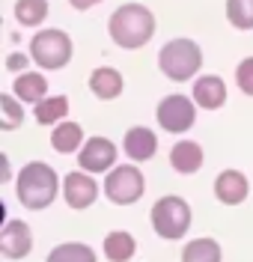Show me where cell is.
<instances>
[{"instance_id":"cell-16","label":"cell","mask_w":253,"mask_h":262,"mask_svg":"<svg viewBox=\"0 0 253 262\" xmlns=\"http://www.w3.org/2000/svg\"><path fill=\"white\" fill-rule=\"evenodd\" d=\"M45 90H48V81L36 72H21L15 78V96L21 101L39 104V101H45Z\"/></svg>"},{"instance_id":"cell-3","label":"cell","mask_w":253,"mask_h":262,"mask_svg":"<svg viewBox=\"0 0 253 262\" xmlns=\"http://www.w3.org/2000/svg\"><path fill=\"white\" fill-rule=\"evenodd\" d=\"M202 66V51L191 39H173L167 42L158 54V69L167 75L170 81H188L200 72Z\"/></svg>"},{"instance_id":"cell-5","label":"cell","mask_w":253,"mask_h":262,"mask_svg":"<svg viewBox=\"0 0 253 262\" xmlns=\"http://www.w3.org/2000/svg\"><path fill=\"white\" fill-rule=\"evenodd\" d=\"M30 57L42 69H63L72 60V39L63 30H42L30 42Z\"/></svg>"},{"instance_id":"cell-19","label":"cell","mask_w":253,"mask_h":262,"mask_svg":"<svg viewBox=\"0 0 253 262\" xmlns=\"http://www.w3.org/2000/svg\"><path fill=\"white\" fill-rule=\"evenodd\" d=\"M182 262H220V245L215 238H194L182 250Z\"/></svg>"},{"instance_id":"cell-26","label":"cell","mask_w":253,"mask_h":262,"mask_svg":"<svg viewBox=\"0 0 253 262\" xmlns=\"http://www.w3.org/2000/svg\"><path fill=\"white\" fill-rule=\"evenodd\" d=\"M21 66H27V57H24V54H9V60H6V69L18 72Z\"/></svg>"},{"instance_id":"cell-20","label":"cell","mask_w":253,"mask_h":262,"mask_svg":"<svg viewBox=\"0 0 253 262\" xmlns=\"http://www.w3.org/2000/svg\"><path fill=\"white\" fill-rule=\"evenodd\" d=\"M45 262H96V253L93 247L81 245V242H68V245L54 247Z\"/></svg>"},{"instance_id":"cell-25","label":"cell","mask_w":253,"mask_h":262,"mask_svg":"<svg viewBox=\"0 0 253 262\" xmlns=\"http://www.w3.org/2000/svg\"><path fill=\"white\" fill-rule=\"evenodd\" d=\"M236 81H238V90H241V93L253 96V57H247V60H241V63H238Z\"/></svg>"},{"instance_id":"cell-11","label":"cell","mask_w":253,"mask_h":262,"mask_svg":"<svg viewBox=\"0 0 253 262\" xmlns=\"http://www.w3.org/2000/svg\"><path fill=\"white\" fill-rule=\"evenodd\" d=\"M247 191H250V185H247V176L241 173V170H223L215 182V194L223 206H238V203H244L247 200Z\"/></svg>"},{"instance_id":"cell-15","label":"cell","mask_w":253,"mask_h":262,"mask_svg":"<svg viewBox=\"0 0 253 262\" xmlns=\"http://www.w3.org/2000/svg\"><path fill=\"white\" fill-rule=\"evenodd\" d=\"M89 90L96 93L99 98H117L122 93V75H119L117 69H107V66H101L96 69L93 75H89Z\"/></svg>"},{"instance_id":"cell-7","label":"cell","mask_w":253,"mask_h":262,"mask_svg":"<svg viewBox=\"0 0 253 262\" xmlns=\"http://www.w3.org/2000/svg\"><path fill=\"white\" fill-rule=\"evenodd\" d=\"M197 119V107L191 104V98L185 96H167L158 104V122L167 131H188Z\"/></svg>"},{"instance_id":"cell-8","label":"cell","mask_w":253,"mask_h":262,"mask_svg":"<svg viewBox=\"0 0 253 262\" xmlns=\"http://www.w3.org/2000/svg\"><path fill=\"white\" fill-rule=\"evenodd\" d=\"M78 161L89 173H104V170H110L113 161H117V146L107 137H89L84 146H81V152H78Z\"/></svg>"},{"instance_id":"cell-12","label":"cell","mask_w":253,"mask_h":262,"mask_svg":"<svg viewBox=\"0 0 253 262\" xmlns=\"http://www.w3.org/2000/svg\"><path fill=\"white\" fill-rule=\"evenodd\" d=\"M194 101L205 107V111H218L226 101V83L220 81L218 75H202L200 81L194 83Z\"/></svg>"},{"instance_id":"cell-4","label":"cell","mask_w":253,"mask_h":262,"mask_svg":"<svg viewBox=\"0 0 253 262\" xmlns=\"http://www.w3.org/2000/svg\"><path fill=\"white\" fill-rule=\"evenodd\" d=\"M152 227L161 238H182L191 227V206L182 196H161L152 209Z\"/></svg>"},{"instance_id":"cell-22","label":"cell","mask_w":253,"mask_h":262,"mask_svg":"<svg viewBox=\"0 0 253 262\" xmlns=\"http://www.w3.org/2000/svg\"><path fill=\"white\" fill-rule=\"evenodd\" d=\"M66 114H68V98L66 96H51V98H45V101L36 104V119H39L42 125H51V122L63 119Z\"/></svg>"},{"instance_id":"cell-10","label":"cell","mask_w":253,"mask_h":262,"mask_svg":"<svg viewBox=\"0 0 253 262\" xmlns=\"http://www.w3.org/2000/svg\"><path fill=\"white\" fill-rule=\"evenodd\" d=\"M63 194H66V203L68 209H89L93 203H96V196H99V185L84 176V173H68L66 182H63Z\"/></svg>"},{"instance_id":"cell-21","label":"cell","mask_w":253,"mask_h":262,"mask_svg":"<svg viewBox=\"0 0 253 262\" xmlns=\"http://www.w3.org/2000/svg\"><path fill=\"white\" fill-rule=\"evenodd\" d=\"M48 15V0H18L15 3V18L24 27H36Z\"/></svg>"},{"instance_id":"cell-24","label":"cell","mask_w":253,"mask_h":262,"mask_svg":"<svg viewBox=\"0 0 253 262\" xmlns=\"http://www.w3.org/2000/svg\"><path fill=\"white\" fill-rule=\"evenodd\" d=\"M21 119H24V111L18 107V101L12 96H0V128L3 131H12L21 125Z\"/></svg>"},{"instance_id":"cell-18","label":"cell","mask_w":253,"mask_h":262,"mask_svg":"<svg viewBox=\"0 0 253 262\" xmlns=\"http://www.w3.org/2000/svg\"><path fill=\"white\" fill-rule=\"evenodd\" d=\"M134 238H131V232H125V229H117V232H110L107 238H104V256L110 262H128L134 256Z\"/></svg>"},{"instance_id":"cell-13","label":"cell","mask_w":253,"mask_h":262,"mask_svg":"<svg viewBox=\"0 0 253 262\" xmlns=\"http://www.w3.org/2000/svg\"><path fill=\"white\" fill-rule=\"evenodd\" d=\"M122 146L128 152V158H134V161H149L152 155H155V149H158V137H155L149 128L134 125V128H128Z\"/></svg>"},{"instance_id":"cell-27","label":"cell","mask_w":253,"mask_h":262,"mask_svg":"<svg viewBox=\"0 0 253 262\" xmlns=\"http://www.w3.org/2000/svg\"><path fill=\"white\" fill-rule=\"evenodd\" d=\"M68 3H72L75 9H89V6H96L99 0H68Z\"/></svg>"},{"instance_id":"cell-17","label":"cell","mask_w":253,"mask_h":262,"mask_svg":"<svg viewBox=\"0 0 253 262\" xmlns=\"http://www.w3.org/2000/svg\"><path fill=\"white\" fill-rule=\"evenodd\" d=\"M84 143V128L78 125V122H60L57 128L51 131V146L57 149V152H75V149Z\"/></svg>"},{"instance_id":"cell-9","label":"cell","mask_w":253,"mask_h":262,"mask_svg":"<svg viewBox=\"0 0 253 262\" xmlns=\"http://www.w3.org/2000/svg\"><path fill=\"white\" fill-rule=\"evenodd\" d=\"M33 247V232L24 221H9L0 232V250L6 259H24Z\"/></svg>"},{"instance_id":"cell-6","label":"cell","mask_w":253,"mask_h":262,"mask_svg":"<svg viewBox=\"0 0 253 262\" xmlns=\"http://www.w3.org/2000/svg\"><path fill=\"white\" fill-rule=\"evenodd\" d=\"M143 188H146V179L134 164H122L117 170H110V176L104 182V191L117 206H131L134 200L143 196Z\"/></svg>"},{"instance_id":"cell-14","label":"cell","mask_w":253,"mask_h":262,"mask_svg":"<svg viewBox=\"0 0 253 262\" xmlns=\"http://www.w3.org/2000/svg\"><path fill=\"white\" fill-rule=\"evenodd\" d=\"M170 164H173L176 173H185V176L197 173V170L202 167L200 143H194V140H179V143L173 146V152H170Z\"/></svg>"},{"instance_id":"cell-23","label":"cell","mask_w":253,"mask_h":262,"mask_svg":"<svg viewBox=\"0 0 253 262\" xmlns=\"http://www.w3.org/2000/svg\"><path fill=\"white\" fill-rule=\"evenodd\" d=\"M226 18L236 30H253V0H226Z\"/></svg>"},{"instance_id":"cell-2","label":"cell","mask_w":253,"mask_h":262,"mask_svg":"<svg viewBox=\"0 0 253 262\" xmlns=\"http://www.w3.org/2000/svg\"><path fill=\"white\" fill-rule=\"evenodd\" d=\"M54 196H57V173L45 161L27 164L18 173V200H21V206L39 212V209H48L54 203Z\"/></svg>"},{"instance_id":"cell-1","label":"cell","mask_w":253,"mask_h":262,"mask_svg":"<svg viewBox=\"0 0 253 262\" xmlns=\"http://www.w3.org/2000/svg\"><path fill=\"white\" fill-rule=\"evenodd\" d=\"M107 30L119 48H140L155 36V15L140 3H125L110 15Z\"/></svg>"}]
</instances>
